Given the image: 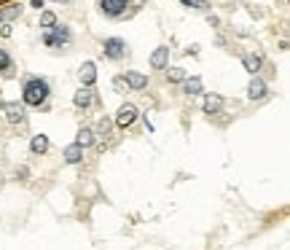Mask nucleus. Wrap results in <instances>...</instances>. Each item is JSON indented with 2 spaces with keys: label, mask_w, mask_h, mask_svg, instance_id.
<instances>
[{
  "label": "nucleus",
  "mask_w": 290,
  "mask_h": 250,
  "mask_svg": "<svg viewBox=\"0 0 290 250\" xmlns=\"http://www.w3.org/2000/svg\"><path fill=\"white\" fill-rule=\"evenodd\" d=\"M57 27V14L54 11H41V30H51Z\"/></svg>",
  "instance_id": "obj_22"
},
{
  "label": "nucleus",
  "mask_w": 290,
  "mask_h": 250,
  "mask_svg": "<svg viewBox=\"0 0 290 250\" xmlns=\"http://www.w3.org/2000/svg\"><path fill=\"white\" fill-rule=\"evenodd\" d=\"M19 14H22V5H19V3H11V5H5V8L0 11V22H8V19H16Z\"/></svg>",
  "instance_id": "obj_19"
},
{
  "label": "nucleus",
  "mask_w": 290,
  "mask_h": 250,
  "mask_svg": "<svg viewBox=\"0 0 290 250\" xmlns=\"http://www.w3.org/2000/svg\"><path fill=\"white\" fill-rule=\"evenodd\" d=\"M242 65H245V70H247V73H258V70H261V65H263V57L261 54H247L245 59H242Z\"/></svg>",
  "instance_id": "obj_15"
},
{
  "label": "nucleus",
  "mask_w": 290,
  "mask_h": 250,
  "mask_svg": "<svg viewBox=\"0 0 290 250\" xmlns=\"http://www.w3.org/2000/svg\"><path fill=\"white\" fill-rule=\"evenodd\" d=\"M183 5H188V8H204L207 5V0H180Z\"/></svg>",
  "instance_id": "obj_23"
},
{
  "label": "nucleus",
  "mask_w": 290,
  "mask_h": 250,
  "mask_svg": "<svg viewBox=\"0 0 290 250\" xmlns=\"http://www.w3.org/2000/svg\"><path fill=\"white\" fill-rule=\"evenodd\" d=\"M247 97H250V100H266V97H269L266 81L258 78V76H253V81L247 83Z\"/></svg>",
  "instance_id": "obj_7"
},
{
  "label": "nucleus",
  "mask_w": 290,
  "mask_h": 250,
  "mask_svg": "<svg viewBox=\"0 0 290 250\" xmlns=\"http://www.w3.org/2000/svg\"><path fill=\"white\" fill-rule=\"evenodd\" d=\"M186 78H188V73H186L183 68H169V70H167V81H169V83H183Z\"/></svg>",
  "instance_id": "obj_20"
},
{
  "label": "nucleus",
  "mask_w": 290,
  "mask_h": 250,
  "mask_svg": "<svg viewBox=\"0 0 290 250\" xmlns=\"http://www.w3.org/2000/svg\"><path fill=\"white\" fill-rule=\"evenodd\" d=\"M30 151L32 154H46L49 151V135H35L30 140Z\"/></svg>",
  "instance_id": "obj_16"
},
{
  "label": "nucleus",
  "mask_w": 290,
  "mask_h": 250,
  "mask_svg": "<svg viewBox=\"0 0 290 250\" xmlns=\"http://www.w3.org/2000/svg\"><path fill=\"white\" fill-rule=\"evenodd\" d=\"M137 116H140V110H137L132 102H124L121 108H118V113H116V121H113V124H116L118 129H129L132 124L137 121Z\"/></svg>",
  "instance_id": "obj_4"
},
{
  "label": "nucleus",
  "mask_w": 290,
  "mask_h": 250,
  "mask_svg": "<svg viewBox=\"0 0 290 250\" xmlns=\"http://www.w3.org/2000/svg\"><path fill=\"white\" fill-rule=\"evenodd\" d=\"M94 143H97V137H94V129H91V127H81V129H78V135H75V146L91 148Z\"/></svg>",
  "instance_id": "obj_13"
},
{
  "label": "nucleus",
  "mask_w": 290,
  "mask_h": 250,
  "mask_svg": "<svg viewBox=\"0 0 290 250\" xmlns=\"http://www.w3.org/2000/svg\"><path fill=\"white\" fill-rule=\"evenodd\" d=\"M110 129H113V121L110 118H100L97 121V129H94V137H110Z\"/></svg>",
  "instance_id": "obj_18"
},
{
  "label": "nucleus",
  "mask_w": 290,
  "mask_h": 250,
  "mask_svg": "<svg viewBox=\"0 0 290 250\" xmlns=\"http://www.w3.org/2000/svg\"><path fill=\"white\" fill-rule=\"evenodd\" d=\"M124 81H127V86L137 89V91L148 86V76L140 73V70H129V73H124Z\"/></svg>",
  "instance_id": "obj_12"
},
{
  "label": "nucleus",
  "mask_w": 290,
  "mask_h": 250,
  "mask_svg": "<svg viewBox=\"0 0 290 250\" xmlns=\"http://www.w3.org/2000/svg\"><path fill=\"white\" fill-rule=\"evenodd\" d=\"M72 105H75L78 110H86V108H91L94 105V91H91L89 86H81L72 94Z\"/></svg>",
  "instance_id": "obj_8"
},
{
  "label": "nucleus",
  "mask_w": 290,
  "mask_h": 250,
  "mask_svg": "<svg viewBox=\"0 0 290 250\" xmlns=\"http://www.w3.org/2000/svg\"><path fill=\"white\" fill-rule=\"evenodd\" d=\"M113 86H116V91H121L124 86H127V81H124V76H118L116 81H113Z\"/></svg>",
  "instance_id": "obj_24"
},
{
  "label": "nucleus",
  "mask_w": 290,
  "mask_h": 250,
  "mask_svg": "<svg viewBox=\"0 0 290 250\" xmlns=\"http://www.w3.org/2000/svg\"><path fill=\"white\" fill-rule=\"evenodd\" d=\"M102 54L108 59H113V62H118V59H124L129 54V46H127V41H121V38H105L102 41Z\"/></svg>",
  "instance_id": "obj_3"
},
{
  "label": "nucleus",
  "mask_w": 290,
  "mask_h": 250,
  "mask_svg": "<svg viewBox=\"0 0 290 250\" xmlns=\"http://www.w3.org/2000/svg\"><path fill=\"white\" fill-rule=\"evenodd\" d=\"M30 5H32V8H38V11H41V8H43V0H30Z\"/></svg>",
  "instance_id": "obj_26"
},
{
  "label": "nucleus",
  "mask_w": 290,
  "mask_h": 250,
  "mask_svg": "<svg viewBox=\"0 0 290 250\" xmlns=\"http://www.w3.org/2000/svg\"><path fill=\"white\" fill-rule=\"evenodd\" d=\"M223 105H226V100H223L220 94H204L202 108H204V113H207V116H218L223 110Z\"/></svg>",
  "instance_id": "obj_9"
},
{
  "label": "nucleus",
  "mask_w": 290,
  "mask_h": 250,
  "mask_svg": "<svg viewBox=\"0 0 290 250\" xmlns=\"http://www.w3.org/2000/svg\"><path fill=\"white\" fill-rule=\"evenodd\" d=\"M11 68H14V59H11V54L5 49H0V76L11 73Z\"/></svg>",
  "instance_id": "obj_21"
},
{
  "label": "nucleus",
  "mask_w": 290,
  "mask_h": 250,
  "mask_svg": "<svg viewBox=\"0 0 290 250\" xmlns=\"http://www.w3.org/2000/svg\"><path fill=\"white\" fill-rule=\"evenodd\" d=\"M78 78H81V83L83 86H94V81H97V65L94 62H83L81 68H78Z\"/></svg>",
  "instance_id": "obj_10"
},
{
  "label": "nucleus",
  "mask_w": 290,
  "mask_h": 250,
  "mask_svg": "<svg viewBox=\"0 0 290 250\" xmlns=\"http://www.w3.org/2000/svg\"><path fill=\"white\" fill-rule=\"evenodd\" d=\"M27 175H30V169H27V167H19V169H16V177H22V180H24Z\"/></svg>",
  "instance_id": "obj_25"
},
{
  "label": "nucleus",
  "mask_w": 290,
  "mask_h": 250,
  "mask_svg": "<svg viewBox=\"0 0 290 250\" xmlns=\"http://www.w3.org/2000/svg\"><path fill=\"white\" fill-rule=\"evenodd\" d=\"M0 35H3V38H11V27H8V24H5L3 30H0Z\"/></svg>",
  "instance_id": "obj_27"
},
{
  "label": "nucleus",
  "mask_w": 290,
  "mask_h": 250,
  "mask_svg": "<svg viewBox=\"0 0 290 250\" xmlns=\"http://www.w3.org/2000/svg\"><path fill=\"white\" fill-rule=\"evenodd\" d=\"M59 3H70V0H59Z\"/></svg>",
  "instance_id": "obj_28"
},
{
  "label": "nucleus",
  "mask_w": 290,
  "mask_h": 250,
  "mask_svg": "<svg viewBox=\"0 0 290 250\" xmlns=\"http://www.w3.org/2000/svg\"><path fill=\"white\" fill-rule=\"evenodd\" d=\"M127 8H129V0H100V11L108 19L124 16V14H127Z\"/></svg>",
  "instance_id": "obj_5"
},
{
  "label": "nucleus",
  "mask_w": 290,
  "mask_h": 250,
  "mask_svg": "<svg viewBox=\"0 0 290 250\" xmlns=\"http://www.w3.org/2000/svg\"><path fill=\"white\" fill-rule=\"evenodd\" d=\"M49 94H51L49 81L32 76V78L24 81V86H22V105H27V108H41V105L49 102Z\"/></svg>",
  "instance_id": "obj_1"
},
{
  "label": "nucleus",
  "mask_w": 290,
  "mask_h": 250,
  "mask_svg": "<svg viewBox=\"0 0 290 250\" xmlns=\"http://www.w3.org/2000/svg\"><path fill=\"white\" fill-rule=\"evenodd\" d=\"M43 43L49 46V49H65V46L72 43V32H70V27H65V24H57V27L43 32Z\"/></svg>",
  "instance_id": "obj_2"
},
{
  "label": "nucleus",
  "mask_w": 290,
  "mask_h": 250,
  "mask_svg": "<svg viewBox=\"0 0 290 250\" xmlns=\"http://www.w3.org/2000/svg\"><path fill=\"white\" fill-rule=\"evenodd\" d=\"M169 65V49L167 46H159V49L150 54V68L153 70H164Z\"/></svg>",
  "instance_id": "obj_11"
},
{
  "label": "nucleus",
  "mask_w": 290,
  "mask_h": 250,
  "mask_svg": "<svg viewBox=\"0 0 290 250\" xmlns=\"http://www.w3.org/2000/svg\"><path fill=\"white\" fill-rule=\"evenodd\" d=\"M62 156H65V162H68V164H78V162H83V148L72 143V146L65 148V154H62Z\"/></svg>",
  "instance_id": "obj_14"
},
{
  "label": "nucleus",
  "mask_w": 290,
  "mask_h": 250,
  "mask_svg": "<svg viewBox=\"0 0 290 250\" xmlns=\"http://www.w3.org/2000/svg\"><path fill=\"white\" fill-rule=\"evenodd\" d=\"M3 116L8 124H24V118H27V110H24L22 102H5L3 105Z\"/></svg>",
  "instance_id": "obj_6"
},
{
  "label": "nucleus",
  "mask_w": 290,
  "mask_h": 250,
  "mask_svg": "<svg viewBox=\"0 0 290 250\" xmlns=\"http://www.w3.org/2000/svg\"><path fill=\"white\" fill-rule=\"evenodd\" d=\"M183 91H186L188 97H196V94H202V78H186L183 81Z\"/></svg>",
  "instance_id": "obj_17"
}]
</instances>
